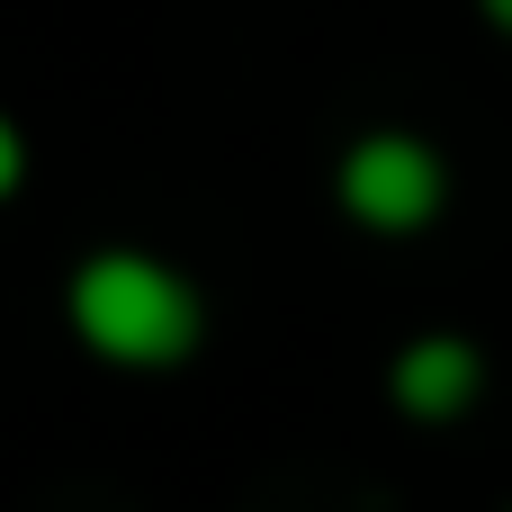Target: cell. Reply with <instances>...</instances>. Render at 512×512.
Masks as SVG:
<instances>
[{
    "instance_id": "1",
    "label": "cell",
    "mask_w": 512,
    "mask_h": 512,
    "mask_svg": "<svg viewBox=\"0 0 512 512\" xmlns=\"http://www.w3.org/2000/svg\"><path fill=\"white\" fill-rule=\"evenodd\" d=\"M72 324L90 351L126 360V369H162L198 342V297L180 270L144 261V252H99L81 279H72Z\"/></svg>"
},
{
    "instance_id": "2",
    "label": "cell",
    "mask_w": 512,
    "mask_h": 512,
    "mask_svg": "<svg viewBox=\"0 0 512 512\" xmlns=\"http://www.w3.org/2000/svg\"><path fill=\"white\" fill-rule=\"evenodd\" d=\"M441 198H450V171H441V153L423 135H396L387 126V135H360L342 153V207L369 234H423L441 216Z\"/></svg>"
},
{
    "instance_id": "3",
    "label": "cell",
    "mask_w": 512,
    "mask_h": 512,
    "mask_svg": "<svg viewBox=\"0 0 512 512\" xmlns=\"http://www.w3.org/2000/svg\"><path fill=\"white\" fill-rule=\"evenodd\" d=\"M396 405L405 414H423V423H450V414H468L477 405V387H486V360H477V342H459V333H423V342H405L396 351Z\"/></svg>"
},
{
    "instance_id": "4",
    "label": "cell",
    "mask_w": 512,
    "mask_h": 512,
    "mask_svg": "<svg viewBox=\"0 0 512 512\" xmlns=\"http://www.w3.org/2000/svg\"><path fill=\"white\" fill-rule=\"evenodd\" d=\"M18 171H27V153H18V126H9V117H0V198H9V189H18Z\"/></svg>"
},
{
    "instance_id": "5",
    "label": "cell",
    "mask_w": 512,
    "mask_h": 512,
    "mask_svg": "<svg viewBox=\"0 0 512 512\" xmlns=\"http://www.w3.org/2000/svg\"><path fill=\"white\" fill-rule=\"evenodd\" d=\"M486 18H495V27H504V36H512V0H486Z\"/></svg>"
}]
</instances>
